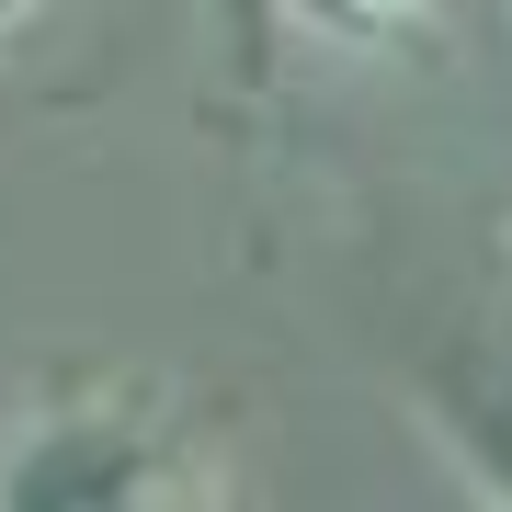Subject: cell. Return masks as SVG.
<instances>
[{
  "mask_svg": "<svg viewBox=\"0 0 512 512\" xmlns=\"http://www.w3.org/2000/svg\"><path fill=\"white\" fill-rule=\"evenodd\" d=\"M0 512H217V467L160 399H57L0 444Z\"/></svg>",
  "mask_w": 512,
  "mask_h": 512,
  "instance_id": "obj_1",
  "label": "cell"
}]
</instances>
